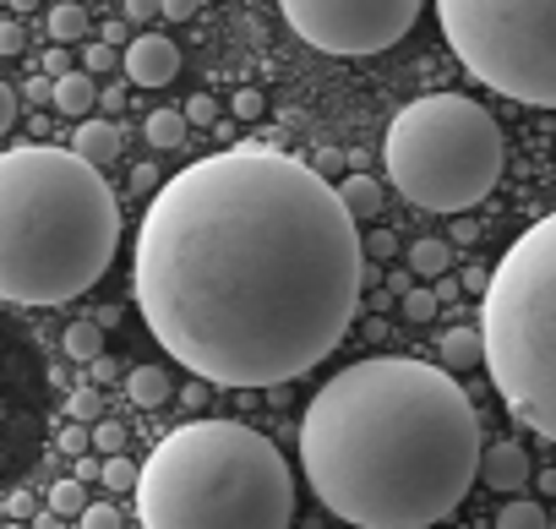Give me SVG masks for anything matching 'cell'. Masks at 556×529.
I'll list each match as a JSON object with an SVG mask.
<instances>
[{"label": "cell", "mask_w": 556, "mask_h": 529, "mask_svg": "<svg viewBox=\"0 0 556 529\" xmlns=\"http://www.w3.org/2000/svg\"><path fill=\"white\" fill-rule=\"evenodd\" d=\"M366 262V235L323 169L235 142L148 202L131 290L197 382L285 388L344 344Z\"/></svg>", "instance_id": "obj_1"}, {"label": "cell", "mask_w": 556, "mask_h": 529, "mask_svg": "<svg viewBox=\"0 0 556 529\" xmlns=\"http://www.w3.org/2000/svg\"><path fill=\"white\" fill-rule=\"evenodd\" d=\"M301 464L317 502L350 529H431L480 480L485 442L447 371L377 355L312 393Z\"/></svg>", "instance_id": "obj_2"}, {"label": "cell", "mask_w": 556, "mask_h": 529, "mask_svg": "<svg viewBox=\"0 0 556 529\" xmlns=\"http://www.w3.org/2000/svg\"><path fill=\"white\" fill-rule=\"evenodd\" d=\"M121 202L72 148L17 142L0 153V295L12 306H66L115 262Z\"/></svg>", "instance_id": "obj_3"}, {"label": "cell", "mask_w": 556, "mask_h": 529, "mask_svg": "<svg viewBox=\"0 0 556 529\" xmlns=\"http://www.w3.org/2000/svg\"><path fill=\"white\" fill-rule=\"evenodd\" d=\"M142 529H290L295 480L278 448L240 420H186L142 464Z\"/></svg>", "instance_id": "obj_4"}, {"label": "cell", "mask_w": 556, "mask_h": 529, "mask_svg": "<svg viewBox=\"0 0 556 529\" xmlns=\"http://www.w3.org/2000/svg\"><path fill=\"white\" fill-rule=\"evenodd\" d=\"M485 371L507 410L556 442V213L534 218L491 268L485 312Z\"/></svg>", "instance_id": "obj_5"}, {"label": "cell", "mask_w": 556, "mask_h": 529, "mask_svg": "<svg viewBox=\"0 0 556 529\" xmlns=\"http://www.w3.org/2000/svg\"><path fill=\"white\" fill-rule=\"evenodd\" d=\"M382 164L399 197L464 218L502 180V126L464 93H426L393 115Z\"/></svg>", "instance_id": "obj_6"}, {"label": "cell", "mask_w": 556, "mask_h": 529, "mask_svg": "<svg viewBox=\"0 0 556 529\" xmlns=\"http://www.w3.org/2000/svg\"><path fill=\"white\" fill-rule=\"evenodd\" d=\"M437 17L475 83L556 110V0H442Z\"/></svg>", "instance_id": "obj_7"}, {"label": "cell", "mask_w": 556, "mask_h": 529, "mask_svg": "<svg viewBox=\"0 0 556 529\" xmlns=\"http://www.w3.org/2000/svg\"><path fill=\"white\" fill-rule=\"evenodd\" d=\"M285 23L323 55H377L420 23V7L415 0H290Z\"/></svg>", "instance_id": "obj_8"}, {"label": "cell", "mask_w": 556, "mask_h": 529, "mask_svg": "<svg viewBox=\"0 0 556 529\" xmlns=\"http://www.w3.org/2000/svg\"><path fill=\"white\" fill-rule=\"evenodd\" d=\"M121 72H126L137 88H164V83H175V72H180V50H175L164 34H142V39H131Z\"/></svg>", "instance_id": "obj_9"}, {"label": "cell", "mask_w": 556, "mask_h": 529, "mask_svg": "<svg viewBox=\"0 0 556 529\" xmlns=\"http://www.w3.org/2000/svg\"><path fill=\"white\" fill-rule=\"evenodd\" d=\"M480 480H485L491 491H502V496L523 491V480H529V453H523L518 442H491V448H485V464H480Z\"/></svg>", "instance_id": "obj_10"}, {"label": "cell", "mask_w": 556, "mask_h": 529, "mask_svg": "<svg viewBox=\"0 0 556 529\" xmlns=\"http://www.w3.org/2000/svg\"><path fill=\"white\" fill-rule=\"evenodd\" d=\"M72 153H83L93 169H104V164L121 159V131H115L110 121H83L77 137H72Z\"/></svg>", "instance_id": "obj_11"}, {"label": "cell", "mask_w": 556, "mask_h": 529, "mask_svg": "<svg viewBox=\"0 0 556 529\" xmlns=\"http://www.w3.org/2000/svg\"><path fill=\"white\" fill-rule=\"evenodd\" d=\"M437 350H442V366L447 371H469V366L485 361V333L480 328H447Z\"/></svg>", "instance_id": "obj_12"}, {"label": "cell", "mask_w": 556, "mask_h": 529, "mask_svg": "<svg viewBox=\"0 0 556 529\" xmlns=\"http://www.w3.org/2000/svg\"><path fill=\"white\" fill-rule=\"evenodd\" d=\"M126 399L142 404V410H159V404L169 399V371H159V366H131V371H126Z\"/></svg>", "instance_id": "obj_13"}, {"label": "cell", "mask_w": 556, "mask_h": 529, "mask_svg": "<svg viewBox=\"0 0 556 529\" xmlns=\"http://www.w3.org/2000/svg\"><path fill=\"white\" fill-rule=\"evenodd\" d=\"M93 104H99V88H93V77H88L83 66L55 83V110H61V115H88Z\"/></svg>", "instance_id": "obj_14"}, {"label": "cell", "mask_w": 556, "mask_h": 529, "mask_svg": "<svg viewBox=\"0 0 556 529\" xmlns=\"http://www.w3.org/2000/svg\"><path fill=\"white\" fill-rule=\"evenodd\" d=\"M339 197H344V207H350L355 224L382 213V180H371V175H350V180L339 186Z\"/></svg>", "instance_id": "obj_15"}, {"label": "cell", "mask_w": 556, "mask_h": 529, "mask_svg": "<svg viewBox=\"0 0 556 529\" xmlns=\"http://www.w3.org/2000/svg\"><path fill=\"white\" fill-rule=\"evenodd\" d=\"M88 7H77V0H61V7H50V17H45V28H50V39L55 45H72V39H88Z\"/></svg>", "instance_id": "obj_16"}, {"label": "cell", "mask_w": 556, "mask_h": 529, "mask_svg": "<svg viewBox=\"0 0 556 529\" xmlns=\"http://www.w3.org/2000/svg\"><path fill=\"white\" fill-rule=\"evenodd\" d=\"M186 126H191V121H186V110H153L142 131H148V142H153V148H164V153H169V148H180V142H186Z\"/></svg>", "instance_id": "obj_17"}, {"label": "cell", "mask_w": 556, "mask_h": 529, "mask_svg": "<svg viewBox=\"0 0 556 529\" xmlns=\"http://www.w3.org/2000/svg\"><path fill=\"white\" fill-rule=\"evenodd\" d=\"M93 502H88V486L72 475V480H55L50 486V518H77L83 524V513H88Z\"/></svg>", "instance_id": "obj_18"}, {"label": "cell", "mask_w": 556, "mask_h": 529, "mask_svg": "<svg viewBox=\"0 0 556 529\" xmlns=\"http://www.w3.org/2000/svg\"><path fill=\"white\" fill-rule=\"evenodd\" d=\"M409 268H415L420 279H442V274L453 268L447 240H415V245H409Z\"/></svg>", "instance_id": "obj_19"}, {"label": "cell", "mask_w": 556, "mask_h": 529, "mask_svg": "<svg viewBox=\"0 0 556 529\" xmlns=\"http://www.w3.org/2000/svg\"><path fill=\"white\" fill-rule=\"evenodd\" d=\"M66 355L72 361H99L104 355V328L99 323H72L66 328Z\"/></svg>", "instance_id": "obj_20"}, {"label": "cell", "mask_w": 556, "mask_h": 529, "mask_svg": "<svg viewBox=\"0 0 556 529\" xmlns=\"http://www.w3.org/2000/svg\"><path fill=\"white\" fill-rule=\"evenodd\" d=\"M496 529H545V507H540V502H529V496H518V502H502V513H496Z\"/></svg>", "instance_id": "obj_21"}, {"label": "cell", "mask_w": 556, "mask_h": 529, "mask_svg": "<svg viewBox=\"0 0 556 529\" xmlns=\"http://www.w3.org/2000/svg\"><path fill=\"white\" fill-rule=\"evenodd\" d=\"M110 491H137L142 486V469L131 464V458H104V475H99Z\"/></svg>", "instance_id": "obj_22"}, {"label": "cell", "mask_w": 556, "mask_h": 529, "mask_svg": "<svg viewBox=\"0 0 556 529\" xmlns=\"http://www.w3.org/2000/svg\"><path fill=\"white\" fill-rule=\"evenodd\" d=\"M93 448H99L104 458H121V453H126V426H115V420H99V426H93Z\"/></svg>", "instance_id": "obj_23"}, {"label": "cell", "mask_w": 556, "mask_h": 529, "mask_svg": "<svg viewBox=\"0 0 556 529\" xmlns=\"http://www.w3.org/2000/svg\"><path fill=\"white\" fill-rule=\"evenodd\" d=\"M437 306H442L437 290H409V295H404V317H409V323H431Z\"/></svg>", "instance_id": "obj_24"}, {"label": "cell", "mask_w": 556, "mask_h": 529, "mask_svg": "<svg viewBox=\"0 0 556 529\" xmlns=\"http://www.w3.org/2000/svg\"><path fill=\"white\" fill-rule=\"evenodd\" d=\"M55 448H61L66 458H77V464H83V458H88V448H93V437H88V426H66V431L55 437Z\"/></svg>", "instance_id": "obj_25"}, {"label": "cell", "mask_w": 556, "mask_h": 529, "mask_svg": "<svg viewBox=\"0 0 556 529\" xmlns=\"http://www.w3.org/2000/svg\"><path fill=\"white\" fill-rule=\"evenodd\" d=\"M83 529H126V518H121L115 502H93V507L83 513Z\"/></svg>", "instance_id": "obj_26"}, {"label": "cell", "mask_w": 556, "mask_h": 529, "mask_svg": "<svg viewBox=\"0 0 556 529\" xmlns=\"http://www.w3.org/2000/svg\"><path fill=\"white\" fill-rule=\"evenodd\" d=\"M66 410L77 415V426H88L93 415H104V399H99L93 388H83V393H72V399H66Z\"/></svg>", "instance_id": "obj_27"}, {"label": "cell", "mask_w": 556, "mask_h": 529, "mask_svg": "<svg viewBox=\"0 0 556 529\" xmlns=\"http://www.w3.org/2000/svg\"><path fill=\"white\" fill-rule=\"evenodd\" d=\"M110 66H126V55H115L104 39H99V45H88V61H83V72L93 77V72H110Z\"/></svg>", "instance_id": "obj_28"}, {"label": "cell", "mask_w": 556, "mask_h": 529, "mask_svg": "<svg viewBox=\"0 0 556 529\" xmlns=\"http://www.w3.org/2000/svg\"><path fill=\"white\" fill-rule=\"evenodd\" d=\"M23 45H28V28L23 23H0V55H23Z\"/></svg>", "instance_id": "obj_29"}, {"label": "cell", "mask_w": 556, "mask_h": 529, "mask_svg": "<svg viewBox=\"0 0 556 529\" xmlns=\"http://www.w3.org/2000/svg\"><path fill=\"white\" fill-rule=\"evenodd\" d=\"M186 121L191 126H207V121H218V104L207 93H197V99H186Z\"/></svg>", "instance_id": "obj_30"}, {"label": "cell", "mask_w": 556, "mask_h": 529, "mask_svg": "<svg viewBox=\"0 0 556 529\" xmlns=\"http://www.w3.org/2000/svg\"><path fill=\"white\" fill-rule=\"evenodd\" d=\"M17 99H23V93H17L12 83H0V131L17 126Z\"/></svg>", "instance_id": "obj_31"}, {"label": "cell", "mask_w": 556, "mask_h": 529, "mask_svg": "<svg viewBox=\"0 0 556 529\" xmlns=\"http://www.w3.org/2000/svg\"><path fill=\"white\" fill-rule=\"evenodd\" d=\"M262 110H267V104H262L256 88H240V93H235V115H240V121H256Z\"/></svg>", "instance_id": "obj_32"}, {"label": "cell", "mask_w": 556, "mask_h": 529, "mask_svg": "<svg viewBox=\"0 0 556 529\" xmlns=\"http://www.w3.org/2000/svg\"><path fill=\"white\" fill-rule=\"evenodd\" d=\"M23 93H28V99H34V104H55V83H50V77H45V72H39V77H34V83H28V88H23Z\"/></svg>", "instance_id": "obj_33"}, {"label": "cell", "mask_w": 556, "mask_h": 529, "mask_svg": "<svg viewBox=\"0 0 556 529\" xmlns=\"http://www.w3.org/2000/svg\"><path fill=\"white\" fill-rule=\"evenodd\" d=\"M393 245H399V240H393L388 229H371V235H366V256H393Z\"/></svg>", "instance_id": "obj_34"}, {"label": "cell", "mask_w": 556, "mask_h": 529, "mask_svg": "<svg viewBox=\"0 0 556 529\" xmlns=\"http://www.w3.org/2000/svg\"><path fill=\"white\" fill-rule=\"evenodd\" d=\"M131 186H137V191H164V186H159V169H153V164H137V169H131Z\"/></svg>", "instance_id": "obj_35"}, {"label": "cell", "mask_w": 556, "mask_h": 529, "mask_svg": "<svg viewBox=\"0 0 556 529\" xmlns=\"http://www.w3.org/2000/svg\"><path fill=\"white\" fill-rule=\"evenodd\" d=\"M159 12H164L169 23H180V17H191V12H197V0H164Z\"/></svg>", "instance_id": "obj_36"}, {"label": "cell", "mask_w": 556, "mask_h": 529, "mask_svg": "<svg viewBox=\"0 0 556 529\" xmlns=\"http://www.w3.org/2000/svg\"><path fill=\"white\" fill-rule=\"evenodd\" d=\"M7 513H12V518H28V513H34V496H28V491H12V496H7Z\"/></svg>", "instance_id": "obj_37"}, {"label": "cell", "mask_w": 556, "mask_h": 529, "mask_svg": "<svg viewBox=\"0 0 556 529\" xmlns=\"http://www.w3.org/2000/svg\"><path fill=\"white\" fill-rule=\"evenodd\" d=\"M126 34H131V23H104V45H110V50L126 45Z\"/></svg>", "instance_id": "obj_38"}, {"label": "cell", "mask_w": 556, "mask_h": 529, "mask_svg": "<svg viewBox=\"0 0 556 529\" xmlns=\"http://www.w3.org/2000/svg\"><path fill=\"white\" fill-rule=\"evenodd\" d=\"M142 17H153V7H148V0H131V12H126V23H142Z\"/></svg>", "instance_id": "obj_39"}]
</instances>
